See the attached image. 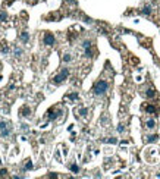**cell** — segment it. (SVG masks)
<instances>
[{
    "label": "cell",
    "mask_w": 160,
    "mask_h": 179,
    "mask_svg": "<svg viewBox=\"0 0 160 179\" xmlns=\"http://www.w3.org/2000/svg\"><path fill=\"white\" fill-rule=\"evenodd\" d=\"M109 90V82L106 80H99L93 85V94L94 95H103Z\"/></svg>",
    "instance_id": "1"
},
{
    "label": "cell",
    "mask_w": 160,
    "mask_h": 179,
    "mask_svg": "<svg viewBox=\"0 0 160 179\" xmlns=\"http://www.w3.org/2000/svg\"><path fill=\"white\" fill-rule=\"evenodd\" d=\"M68 76H69V69H68V68H62V71H60L56 76H53L52 82H53L54 85H60V84H63V82L68 80Z\"/></svg>",
    "instance_id": "2"
},
{
    "label": "cell",
    "mask_w": 160,
    "mask_h": 179,
    "mask_svg": "<svg viewBox=\"0 0 160 179\" xmlns=\"http://www.w3.org/2000/svg\"><path fill=\"white\" fill-rule=\"evenodd\" d=\"M60 115H62V109H59V107H50L46 112V118L49 120H56Z\"/></svg>",
    "instance_id": "3"
},
{
    "label": "cell",
    "mask_w": 160,
    "mask_h": 179,
    "mask_svg": "<svg viewBox=\"0 0 160 179\" xmlns=\"http://www.w3.org/2000/svg\"><path fill=\"white\" fill-rule=\"evenodd\" d=\"M43 43H44L46 46H49V47L54 46V43H56V37H54V34L50 33V31H46V33L43 34Z\"/></svg>",
    "instance_id": "4"
},
{
    "label": "cell",
    "mask_w": 160,
    "mask_h": 179,
    "mask_svg": "<svg viewBox=\"0 0 160 179\" xmlns=\"http://www.w3.org/2000/svg\"><path fill=\"white\" fill-rule=\"evenodd\" d=\"M12 134V129H10V125L5 122V120H0V135L3 138H7L9 135Z\"/></svg>",
    "instance_id": "5"
},
{
    "label": "cell",
    "mask_w": 160,
    "mask_h": 179,
    "mask_svg": "<svg viewBox=\"0 0 160 179\" xmlns=\"http://www.w3.org/2000/svg\"><path fill=\"white\" fill-rule=\"evenodd\" d=\"M142 110H146V112L150 113V115H156V113L159 112V109L154 106V104H151V103H147V104H144V106H142Z\"/></svg>",
    "instance_id": "6"
},
{
    "label": "cell",
    "mask_w": 160,
    "mask_h": 179,
    "mask_svg": "<svg viewBox=\"0 0 160 179\" xmlns=\"http://www.w3.org/2000/svg\"><path fill=\"white\" fill-rule=\"evenodd\" d=\"M19 115L22 116V118H29V116H31V109H29V106H22L21 107Z\"/></svg>",
    "instance_id": "7"
},
{
    "label": "cell",
    "mask_w": 160,
    "mask_h": 179,
    "mask_svg": "<svg viewBox=\"0 0 160 179\" xmlns=\"http://www.w3.org/2000/svg\"><path fill=\"white\" fill-rule=\"evenodd\" d=\"M60 18H62V15L59 14V12H54V14H49L44 16V19L46 21H59Z\"/></svg>",
    "instance_id": "8"
},
{
    "label": "cell",
    "mask_w": 160,
    "mask_h": 179,
    "mask_svg": "<svg viewBox=\"0 0 160 179\" xmlns=\"http://www.w3.org/2000/svg\"><path fill=\"white\" fill-rule=\"evenodd\" d=\"M140 12H141V15H144V16H150V15L153 14V9H151V6H150V5H144Z\"/></svg>",
    "instance_id": "9"
},
{
    "label": "cell",
    "mask_w": 160,
    "mask_h": 179,
    "mask_svg": "<svg viewBox=\"0 0 160 179\" xmlns=\"http://www.w3.org/2000/svg\"><path fill=\"white\" fill-rule=\"evenodd\" d=\"M146 97L147 99H154V97H156V88H154L153 85L148 87V90L146 91Z\"/></svg>",
    "instance_id": "10"
},
{
    "label": "cell",
    "mask_w": 160,
    "mask_h": 179,
    "mask_svg": "<svg viewBox=\"0 0 160 179\" xmlns=\"http://www.w3.org/2000/svg\"><path fill=\"white\" fill-rule=\"evenodd\" d=\"M19 38H21V41H22L24 44H27L28 41H29V33H27V31H22V33L19 34Z\"/></svg>",
    "instance_id": "11"
},
{
    "label": "cell",
    "mask_w": 160,
    "mask_h": 179,
    "mask_svg": "<svg viewBox=\"0 0 160 179\" xmlns=\"http://www.w3.org/2000/svg\"><path fill=\"white\" fill-rule=\"evenodd\" d=\"M76 115H78L80 118H85L88 115V109L87 107H80V109L76 110Z\"/></svg>",
    "instance_id": "12"
},
{
    "label": "cell",
    "mask_w": 160,
    "mask_h": 179,
    "mask_svg": "<svg viewBox=\"0 0 160 179\" xmlns=\"http://www.w3.org/2000/svg\"><path fill=\"white\" fill-rule=\"evenodd\" d=\"M84 50H85V56H87V57H93V56H94V53H93V44L85 46V47H84Z\"/></svg>",
    "instance_id": "13"
},
{
    "label": "cell",
    "mask_w": 160,
    "mask_h": 179,
    "mask_svg": "<svg viewBox=\"0 0 160 179\" xmlns=\"http://www.w3.org/2000/svg\"><path fill=\"white\" fill-rule=\"evenodd\" d=\"M157 139H159V135H157V134H153V135H148V137H147L146 142H148V144H150V142H156Z\"/></svg>",
    "instance_id": "14"
},
{
    "label": "cell",
    "mask_w": 160,
    "mask_h": 179,
    "mask_svg": "<svg viewBox=\"0 0 160 179\" xmlns=\"http://www.w3.org/2000/svg\"><path fill=\"white\" fill-rule=\"evenodd\" d=\"M0 52L2 53H9V46H7L6 41H2L0 43Z\"/></svg>",
    "instance_id": "15"
},
{
    "label": "cell",
    "mask_w": 160,
    "mask_h": 179,
    "mask_svg": "<svg viewBox=\"0 0 160 179\" xmlns=\"http://www.w3.org/2000/svg\"><path fill=\"white\" fill-rule=\"evenodd\" d=\"M146 126L148 128V129H154V128H156V120H154V119H148L146 122Z\"/></svg>",
    "instance_id": "16"
},
{
    "label": "cell",
    "mask_w": 160,
    "mask_h": 179,
    "mask_svg": "<svg viewBox=\"0 0 160 179\" xmlns=\"http://www.w3.org/2000/svg\"><path fill=\"white\" fill-rule=\"evenodd\" d=\"M33 167H34L33 161H31V160L28 159L27 161H25V166H24V169H25V170H31V169H33Z\"/></svg>",
    "instance_id": "17"
},
{
    "label": "cell",
    "mask_w": 160,
    "mask_h": 179,
    "mask_svg": "<svg viewBox=\"0 0 160 179\" xmlns=\"http://www.w3.org/2000/svg\"><path fill=\"white\" fill-rule=\"evenodd\" d=\"M9 176V170L7 169H0V178H7Z\"/></svg>",
    "instance_id": "18"
},
{
    "label": "cell",
    "mask_w": 160,
    "mask_h": 179,
    "mask_svg": "<svg viewBox=\"0 0 160 179\" xmlns=\"http://www.w3.org/2000/svg\"><path fill=\"white\" fill-rule=\"evenodd\" d=\"M69 169H71V172H73V173H78V172H80V167H78V165H75V163L69 166Z\"/></svg>",
    "instance_id": "19"
},
{
    "label": "cell",
    "mask_w": 160,
    "mask_h": 179,
    "mask_svg": "<svg viewBox=\"0 0 160 179\" xmlns=\"http://www.w3.org/2000/svg\"><path fill=\"white\" fill-rule=\"evenodd\" d=\"M71 60H72V56H71V54H69V53L63 54V62H65V63H69Z\"/></svg>",
    "instance_id": "20"
},
{
    "label": "cell",
    "mask_w": 160,
    "mask_h": 179,
    "mask_svg": "<svg viewBox=\"0 0 160 179\" xmlns=\"http://www.w3.org/2000/svg\"><path fill=\"white\" fill-rule=\"evenodd\" d=\"M7 21V14L6 12H0V22H6Z\"/></svg>",
    "instance_id": "21"
},
{
    "label": "cell",
    "mask_w": 160,
    "mask_h": 179,
    "mask_svg": "<svg viewBox=\"0 0 160 179\" xmlns=\"http://www.w3.org/2000/svg\"><path fill=\"white\" fill-rule=\"evenodd\" d=\"M66 99H69V100H72V101H73V100H78V94H76V93H72V94H68V95H66Z\"/></svg>",
    "instance_id": "22"
},
{
    "label": "cell",
    "mask_w": 160,
    "mask_h": 179,
    "mask_svg": "<svg viewBox=\"0 0 160 179\" xmlns=\"http://www.w3.org/2000/svg\"><path fill=\"white\" fill-rule=\"evenodd\" d=\"M22 56V50L18 49V47H15V57H21Z\"/></svg>",
    "instance_id": "23"
},
{
    "label": "cell",
    "mask_w": 160,
    "mask_h": 179,
    "mask_svg": "<svg viewBox=\"0 0 160 179\" xmlns=\"http://www.w3.org/2000/svg\"><path fill=\"white\" fill-rule=\"evenodd\" d=\"M106 142H110V144H116V142H118V139H116V138H109V139H106Z\"/></svg>",
    "instance_id": "24"
},
{
    "label": "cell",
    "mask_w": 160,
    "mask_h": 179,
    "mask_svg": "<svg viewBox=\"0 0 160 179\" xmlns=\"http://www.w3.org/2000/svg\"><path fill=\"white\" fill-rule=\"evenodd\" d=\"M65 3H68V5H76V0H65Z\"/></svg>",
    "instance_id": "25"
},
{
    "label": "cell",
    "mask_w": 160,
    "mask_h": 179,
    "mask_svg": "<svg viewBox=\"0 0 160 179\" xmlns=\"http://www.w3.org/2000/svg\"><path fill=\"white\" fill-rule=\"evenodd\" d=\"M40 0H27V3H29V5H35V3H38Z\"/></svg>",
    "instance_id": "26"
},
{
    "label": "cell",
    "mask_w": 160,
    "mask_h": 179,
    "mask_svg": "<svg viewBox=\"0 0 160 179\" xmlns=\"http://www.w3.org/2000/svg\"><path fill=\"white\" fill-rule=\"evenodd\" d=\"M14 2H15V0H5V5H6V6H9V5H12Z\"/></svg>",
    "instance_id": "27"
},
{
    "label": "cell",
    "mask_w": 160,
    "mask_h": 179,
    "mask_svg": "<svg viewBox=\"0 0 160 179\" xmlns=\"http://www.w3.org/2000/svg\"><path fill=\"white\" fill-rule=\"evenodd\" d=\"M47 178H57V173H49Z\"/></svg>",
    "instance_id": "28"
},
{
    "label": "cell",
    "mask_w": 160,
    "mask_h": 179,
    "mask_svg": "<svg viewBox=\"0 0 160 179\" xmlns=\"http://www.w3.org/2000/svg\"><path fill=\"white\" fill-rule=\"evenodd\" d=\"M118 131H119V132H123V125H119V128H118Z\"/></svg>",
    "instance_id": "29"
},
{
    "label": "cell",
    "mask_w": 160,
    "mask_h": 179,
    "mask_svg": "<svg viewBox=\"0 0 160 179\" xmlns=\"http://www.w3.org/2000/svg\"><path fill=\"white\" fill-rule=\"evenodd\" d=\"M0 71H2V63H0Z\"/></svg>",
    "instance_id": "30"
},
{
    "label": "cell",
    "mask_w": 160,
    "mask_h": 179,
    "mask_svg": "<svg viewBox=\"0 0 160 179\" xmlns=\"http://www.w3.org/2000/svg\"><path fill=\"white\" fill-rule=\"evenodd\" d=\"M0 165H2V160H0Z\"/></svg>",
    "instance_id": "31"
}]
</instances>
